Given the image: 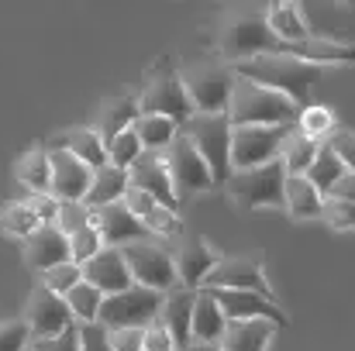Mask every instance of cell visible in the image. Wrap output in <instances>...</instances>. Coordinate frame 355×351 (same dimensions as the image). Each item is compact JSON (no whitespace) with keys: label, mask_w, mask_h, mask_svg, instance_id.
<instances>
[{"label":"cell","mask_w":355,"mask_h":351,"mask_svg":"<svg viewBox=\"0 0 355 351\" xmlns=\"http://www.w3.org/2000/svg\"><path fill=\"white\" fill-rule=\"evenodd\" d=\"M293 127H232V172H245V169H259L266 162L279 159V148L286 141Z\"/></svg>","instance_id":"cell-11"},{"label":"cell","mask_w":355,"mask_h":351,"mask_svg":"<svg viewBox=\"0 0 355 351\" xmlns=\"http://www.w3.org/2000/svg\"><path fill=\"white\" fill-rule=\"evenodd\" d=\"M45 152H69L73 159H80L83 165L90 169H101L107 165V152H104V141L94 127H73V131H59L55 138L45 141Z\"/></svg>","instance_id":"cell-22"},{"label":"cell","mask_w":355,"mask_h":351,"mask_svg":"<svg viewBox=\"0 0 355 351\" xmlns=\"http://www.w3.org/2000/svg\"><path fill=\"white\" fill-rule=\"evenodd\" d=\"M14 176H17V183H21L31 197H35V193H49L52 165H49V152H45V145H42V148H28V152L17 159Z\"/></svg>","instance_id":"cell-30"},{"label":"cell","mask_w":355,"mask_h":351,"mask_svg":"<svg viewBox=\"0 0 355 351\" xmlns=\"http://www.w3.org/2000/svg\"><path fill=\"white\" fill-rule=\"evenodd\" d=\"M138 97H114V100H107L101 111H97V124H94V131L101 134V141H111L114 134L121 131H131V124L138 120Z\"/></svg>","instance_id":"cell-29"},{"label":"cell","mask_w":355,"mask_h":351,"mask_svg":"<svg viewBox=\"0 0 355 351\" xmlns=\"http://www.w3.org/2000/svg\"><path fill=\"white\" fill-rule=\"evenodd\" d=\"M283 186H286V169L283 162H266L259 169H245V172H232L225 190L228 197L235 200L238 207H248V210H283Z\"/></svg>","instance_id":"cell-6"},{"label":"cell","mask_w":355,"mask_h":351,"mask_svg":"<svg viewBox=\"0 0 355 351\" xmlns=\"http://www.w3.org/2000/svg\"><path fill=\"white\" fill-rule=\"evenodd\" d=\"M104 248V237L97 228H80L76 234H69V258H73V265H87L97 251Z\"/></svg>","instance_id":"cell-39"},{"label":"cell","mask_w":355,"mask_h":351,"mask_svg":"<svg viewBox=\"0 0 355 351\" xmlns=\"http://www.w3.org/2000/svg\"><path fill=\"white\" fill-rule=\"evenodd\" d=\"M49 165H52L49 193L59 204H83V197L90 190V179H94V169L83 165L80 159H73L69 152H49Z\"/></svg>","instance_id":"cell-17"},{"label":"cell","mask_w":355,"mask_h":351,"mask_svg":"<svg viewBox=\"0 0 355 351\" xmlns=\"http://www.w3.org/2000/svg\"><path fill=\"white\" fill-rule=\"evenodd\" d=\"M180 351H221L218 345H187V348H180Z\"/></svg>","instance_id":"cell-50"},{"label":"cell","mask_w":355,"mask_h":351,"mask_svg":"<svg viewBox=\"0 0 355 351\" xmlns=\"http://www.w3.org/2000/svg\"><path fill=\"white\" fill-rule=\"evenodd\" d=\"M232 69H235V76H241V80H252V83H259L266 90L283 93L297 107H307L311 104V90H314V83L324 73V69L307 66V62H300L293 55H255V59L235 62Z\"/></svg>","instance_id":"cell-2"},{"label":"cell","mask_w":355,"mask_h":351,"mask_svg":"<svg viewBox=\"0 0 355 351\" xmlns=\"http://www.w3.org/2000/svg\"><path fill=\"white\" fill-rule=\"evenodd\" d=\"M183 90L197 114H228L232 90H235V69L221 59H197L183 66L180 73Z\"/></svg>","instance_id":"cell-4"},{"label":"cell","mask_w":355,"mask_h":351,"mask_svg":"<svg viewBox=\"0 0 355 351\" xmlns=\"http://www.w3.org/2000/svg\"><path fill=\"white\" fill-rule=\"evenodd\" d=\"M204 289H238V293H259L266 300H276V293L269 289L266 269L255 258H228V255H221V262L204 279Z\"/></svg>","instance_id":"cell-12"},{"label":"cell","mask_w":355,"mask_h":351,"mask_svg":"<svg viewBox=\"0 0 355 351\" xmlns=\"http://www.w3.org/2000/svg\"><path fill=\"white\" fill-rule=\"evenodd\" d=\"M28 351H35V348H31V345H28Z\"/></svg>","instance_id":"cell-51"},{"label":"cell","mask_w":355,"mask_h":351,"mask_svg":"<svg viewBox=\"0 0 355 351\" xmlns=\"http://www.w3.org/2000/svg\"><path fill=\"white\" fill-rule=\"evenodd\" d=\"M321 221H324L331 231H355V204H345V200H328V197H324Z\"/></svg>","instance_id":"cell-40"},{"label":"cell","mask_w":355,"mask_h":351,"mask_svg":"<svg viewBox=\"0 0 355 351\" xmlns=\"http://www.w3.org/2000/svg\"><path fill=\"white\" fill-rule=\"evenodd\" d=\"M228 327V317L221 314V307L214 303V296L207 289H197L193 300V317H190V341L193 345H218L221 334Z\"/></svg>","instance_id":"cell-25"},{"label":"cell","mask_w":355,"mask_h":351,"mask_svg":"<svg viewBox=\"0 0 355 351\" xmlns=\"http://www.w3.org/2000/svg\"><path fill=\"white\" fill-rule=\"evenodd\" d=\"M76 331H80V351H111L107 327H101V324H76Z\"/></svg>","instance_id":"cell-44"},{"label":"cell","mask_w":355,"mask_h":351,"mask_svg":"<svg viewBox=\"0 0 355 351\" xmlns=\"http://www.w3.org/2000/svg\"><path fill=\"white\" fill-rule=\"evenodd\" d=\"M124 190H128V172L114 169V165H101V169H94V179H90V190H87L83 204L90 210L111 207V204H121Z\"/></svg>","instance_id":"cell-28"},{"label":"cell","mask_w":355,"mask_h":351,"mask_svg":"<svg viewBox=\"0 0 355 351\" xmlns=\"http://www.w3.org/2000/svg\"><path fill=\"white\" fill-rule=\"evenodd\" d=\"M24 204L31 207V214L38 217V224H55V217H59V200H55L52 193H35V197H28Z\"/></svg>","instance_id":"cell-45"},{"label":"cell","mask_w":355,"mask_h":351,"mask_svg":"<svg viewBox=\"0 0 355 351\" xmlns=\"http://www.w3.org/2000/svg\"><path fill=\"white\" fill-rule=\"evenodd\" d=\"M38 228H42V224H38V217L31 214V207H28L24 200H14V204H7V207L0 210V231L17 237V241H24L28 234H35Z\"/></svg>","instance_id":"cell-36"},{"label":"cell","mask_w":355,"mask_h":351,"mask_svg":"<svg viewBox=\"0 0 355 351\" xmlns=\"http://www.w3.org/2000/svg\"><path fill=\"white\" fill-rule=\"evenodd\" d=\"M162 303H166V293H155V289H145V286H128L124 293L104 296L97 324L107 327V331H124V327L145 331L148 324L159 321Z\"/></svg>","instance_id":"cell-7"},{"label":"cell","mask_w":355,"mask_h":351,"mask_svg":"<svg viewBox=\"0 0 355 351\" xmlns=\"http://www.w3.org/2000/svg\"><path fill=\"white\" fill-rule=\"evenodd\" d=\"M90 224V207L87 204H59V217H55V228L66 234H76L80 228Z\"/></svg>","instance_id":"cell-42"},{"label":"cell","mask_w":355,"mask_h":351,"mask_svg":"<svg viewBox=\"0 0 355 351\" xmlns=\"http://www.w3.org/2000/svg\"><path fill=\"white\" fill-rule=\"evenodd\" d=\"M321 145H324V141H311V138L290 131L286 141H283V148H279V162H283L286 176H307V169L314 165Z\"/></svg>","instance_id":"cell-32"},{"label":"cell","mask_w":355,"mask_h":351,"mask_svg":"<svg viewBox=\"0 0 355 351\" xmlns=\"http://www.w3.org/2000/svg\"><path fill=\"white\" fill-rule=\"evenodd\" d=\"M321 207H324V193H318L307 176H286V186H283V210L293 217V221H314L321 217Z\"/></svg>","instance_id":"cell-27"},{"label":"cell","mask_w":355,"mask_h":351,"mask_svg":"<svg viewBox=\"0 0 355 351\" xmlns=\"http://www.w3.org/2000/svg\"><path fill=\"white\" fill-rule=\"evenodd\" d=\"M141 351H176V345H173L169 331L155 321V324H148V327L141 331Z\"/></svg>","instance_id":"cell-46"},{"label":"cell","mask_w":355,"mask_h":351,"mask_svg":"<svg viewBox=\"0 0 355 351\" xmlns=\"http://www.w3.org/2000/svg\"><path fill=\"white\" fill-rule=\"evenodd\" d=\"M279 327L269 321H235L225 327L218 348L221 351H266Z\"/></svg>","instance_id":"cell-26"},{"label":"cell","mask_w":355,"mask_h":351,"mask_svg":"<svg viewBox=\"0 0 355 351\" xmlns=\"http://www.w3.org/2000/svg\"><path fill=\"white\" fill-rule=\"evenodd\" d=\"M62 300H66V307H69V314H73L76 324H97L101 303H104V293L101 289H94L90 282H76Z\"/></svg>","instance_id":"cell-33"},{"label":"cell","mask_w":355,"mask_h":351,"mask_svg":"<svg viewBox=\"0 0 355 351\" xmlns=\"http://www.w3.org/2000/svg\"><path fill=\"white\" fill-rule=\"evenodd\" d=\"M35 351H80V331L76 324L69 331H62L59 338H49V341H31Z\"/></svg>","instance_id":"cell-47"},{"label":"cell","mask_w":355,"mask_h":351,"mask_svg":"<svg viewBox=\"0 0 355 351\" xmlns=\"http://www.w3.org/2000/svg\"><path fill=\"white\" fill-rule=\"evenodd\" d=\"M162 159H166L169 183H173V193H176L180 204L190 200L193 193H207V190H214V176H211L207 162L197 155V148L190 145V138H187L183 131L169 141V148L162 152Z\"/></svg>","instance_id":"cell-10"},{"label":"cell","mask_w":355,"mask_h":351,"mask_svg":"<svg viewBox=\"0 0 355 351\" xmlns=\"http://www.w3.org/2000/svg\"><path fill=\"white\" fill-rule=\"evenodd\" d=\"M335 127H338V124H335L331 107H321V104H307V107H300L297 124H293V131L304 134V138H311V141H328V134H331Z\"/></svg>","instance_id":"cell-34"},{"label":"cell","mask_w":355,"mask_h":351,"mask_svg":"<svg viewBox=\"0 0 355 351\" xmlns=\"http://www.w3.org/2000/svg\"><path fill=\"white\" fill-rule=\"evenodd\" d=\"M328 200H345V204H355V176L352 172H345L328 193H324Z\"/></svg>","instance_id":"cell-49"},{"label":"cell","mask_w":355,"mask_h":351,"mask_svg":"<svg viewBox=\"0 0 355 351\" xmlns=\"http://www.w3.org/2000/svg\"><path fill=\"white\" fill-rule=\"evenodd\" d=\"M342 176H345V165L338 162V155H335L328 145H321V148H318L314 165L307 169V183H311L318 193H328V190H331Z\"/></svg>","instance_id":"cell-35"},{"label":"cell","mask_w":355,"mask_h":351,"mask_svg":"<svg viewBox=\"0 0 355 351\" xmlns=\"http://www.w3.org/2000/svg\"><path fill=\"white\" fill-rule=\"evenodd\" d=\"M90 228L101 231L104 248H124V244H131V241H155L135 214L124 210V204H111V207L90 210Z\"/></svg>","instance_id":"cell-18"},{"label":"cell","mask_w":355,"mask_h":351,"mask_svg":"<svg viewBox=\"0 0 355 351\" xmlns=\"http://www.w3.org/2000/svg\"><path fill=\"white\" fill-rule=\"evenodd\" d=\"M193 300H197V293H190V289H183V286H176V289H169V293H166V303H162L159 324L169 331V338H173L176 351L187 348V345H193V341H190V317H193Z\"/></svg>","instance_id":"cell-23"},{"label":"cell","mask_w":355,"mask_h":351,"mask_svg":"<svg viewBox=\"0 0 355 351\" xmlns=\"http://www.w3.org/2000/svg\"><path fill=\"white\" fill-rule=\"evenodd\" d=\"M180 131L190 138L197 155L207 162L214 186H225L232 176V120L228 114H193Z\"/></svg>","instance_id":"cell-5"},{"label":"cell","mask_w":355,"mask_h":351,"mask_svg":"<svg viewBox=\"0 0 355 351\" xmlns=\"http://www.w3.org/2000/svg\"><path fill=\"white\" fill-rule=\"evenodd\" d=\"M173 262H176L180 286L197 293V289H204V279L211 276V269L221 262V251L207 237H200V234H183L180 248L173 251Z\"/></svg>","instance_id":"cell-14"},{"label":"cell","mask_w":355,"mask_h":351,"mask_svg":"<svg viewBox=\"0 0 355 351\" xmlns=\"http://www.w3.org/2000/svg\"><path fill=\"white\" fill-rule=\"evenodd\" d=\"M262 17H266L269 31H272L279 42H286V45H297V42H304V38L314 35L311 24H307V17H304V7H300V3H290V0L266 3V7H262Z\"/></svg>","instance_id":"cell-24"},{"label":"cell","mask_w":355,"mask_h":351,"mask_svg":"<svg viewBox=\"0 0 355 351\" xmlns=\"http://www.w3.org/2000/svg\"><path fill=\"white\" fill-rule=\"evenodd\" d=\"M286 55L307 62V66H318V69H328V66H355V45L349 42H335V38H324V35H311L297 45H286Z\"/></svg>","instance_id":"cell-21"},{"label":"cell","mask_w":355,"mask_h":351,"mask_svg":"<svg viewBox=\"0 0 355 351\" xmlns=\"http://www.w3.org/2000/svg\"><path fill=\"white\" fill-rule=\"evenodd\" d=\"M138 111H141V114L169 117V120H176L180 127L197 114L193 104H190V97H187V90H183L180 73H176L169 62H162L159 69L148 73L145 90L138 93Z\"/></svg>","instance_id":"cell-8"},{"label":"cell","mask_w":355,"mask_h":351,"mask_svg":"<svg viewBox=\"0 0 355 351\" xmlns=\"http://www.w3.org/2000/svg\"><path fill=\"white\" fill-rule=\"evenodd\" d=\"M31 334L24 321H0V351H28Z\"/></svg>","instance_id":"cell-43"},{"label":"cell","mask_w":355,"mask_h":351,"mask_svg":"<svg viewBox=\"0 0 355 351\" xmlns=\"http://www.w3.org/2000/svg\"><path fill=\"white\" fill-rule=\"evenodd\" d=\"M214 45H218L221 62H228V66L255 59V55H286V42H279L269 31L262 7H232L218 24Z\"/></svg>","instance_id":"cell-1"},{"label":"cell","mask_w":355,"mask_h":351,"mask_svg":"<svg viewBox=\"0 0 355 351\" xmlns=\"http://www.w3.org/2000/svg\"><path fill=\"white\" fill-rule=\"evenodd\" d=\"M24 324H28V334L31 341H49V338H59L62 331H69L76 321L66 307L62 296L35 286L31 296H28V314H24Z\"/></svg>","instance_id":"cell-13"},{"label":"cell","mask_w":355,"mask_h":351,"mask_svg":"<svg viewBox=\"0 0 355 351\" xmlns=\"http://www.w3.org/2000/svg\"><path fill=\"white\" fill-rule=\"evenodd\" d=\"M21 244H24V265L31 272H38V276L55 269V265H62V262H73L69 258V237L59 231L55 224H42L35 234H28Z\"/></svg>","instance_id":"cell-19"},{"label":"cell","mask_w":355,"mask_h":351,"mask_svg":"<svg viewBox=\"0 0 355 351\" xmlns=\"http://www.w3.org/2000/svg\"><path fill=\"white\" fill-rule=\"evenodd\" d=\"M111 351H141V331L138 327H124V331H107Z\"/></svg>","instance_id":"cell-48"},{"label":"cell","mask_w":355,"mask_h":351,"mask_svg":"<svg viewBox=\"0 0 355 351\" xmlns=\"http://www.w3.org/2000/svg\"><path fill=\"white\" fill-rule=\"evenodd\" d=\"M76 282H83V272L73 262H62V265H55V269H49V272L38 276V286L49 289V293H55V296H66Z\"/></svg>","instance_id":"cell-38"},{"label":"cell","mask_w":355,"mask_h":351,"mask_svg":"<svg viewBox=\"0 0 355 351\" xmlns=\"http://www.w3.org/2000/svg\"><path fill=\"white\" fill-rule=\"evenodd\" d=\"M324 145L338 155V162L345 165V172L355 176V131H349V127H335V131L328 134Z\"/></svg>","instance_id":"cell-41"},{"label":"cell","mask_w":355,"mask_h":351,"mask_svg":"<svg viewBox=\"0 0 355 351\" xmlns=\"http://www.w3.org/2000/svg\"><path fill=\"white\" fill-rule=\"evenodd\" d=\"M131 131H135V138L141 141L145 152H166L169 141L180 134V124L159 114H138V120L131 124Z\"/></svg>","instance_id":"cell-31"},{"label":"cell","mask_w":355,"mask_h":351,"mask_svg":"<svg viewBox=\"0 0 355 351\" xmlns=\"http://www.w3.org/2000/svg\"><path fill=\"white\" fill-rule=\"evenodd\" d=\"M128 186L148 193L155 204H162L166 210H176L180 214V200L173 193V183H169V169H166L162 152H141L138 162L128 169Z\"/></svg>","instance_id":"cell-16"},{"label":"cell","mask_w":355,"mask_h":351,"mask_svg":"<svg viewBox=\"0 0 355 351\" xmlns=\"http://www.w3.org/2000/svg\"><path fill=\"white\" fill-rule=\"evenodd\" d=\"M214 296V303L221 307V314L228 317V324L235 321H269L276 327H286V314L276 300H266L259 293H238V289H207Z\"/></svg>","instance_id":"cell-15"},{"label":"cell","mask_w":355,"mask_h":351,"mask_svg":"<svg viewBox=\"0 0 355 351\" xmlns=\"http://www.w3.org/2000/svg\"><path fill=\"white\" fill-rule=\"evenodd\" d=\"M80 272H83V282H90L104 296H114V293H124L128 286H135L121 248H101L87 265H80Z\"/></svg>","instance_id":"cell-20"},{"label":"cell","mask_w":355,"mask_h":351,"mask_svg":"<svg viewBox=\"0 0 355 351\" xmlns=\"http://www.w3.org/2000/svg\"><path fill=\"white\" fill-rule=\"evenodd\" d=\"M300 107L293 100H286L276 90H266L252 80L235 76V90H232V104H228V120L232 127H293Z\"/></svg>","instance_id":"cell-3"},{"label":"cell","mask_w":355,"mask_h":351,"mask_svg":"<svg viewBox=\"0 0 355 351\" xmlns=\"http://www.w3.org/2000/svg\"><path fill=\"white\" fill-rule=\"evenodd\" d=\"M124 255V265L131 272V282L135 286H145V289H155V293H169L180 286L176 279V262H173V251L159 241H131L121 248Z\"/></svg>","instance_id":"cell-9"},{"label":"cell","mask_w":355,"mask_h":351,"mask_svg":"<svg viewBox=\"0 0 355 351\" xmlns=\"http://www.w3.org/2000/svg\"><path fill=\"white\" fill-rule=\"evenodd\" d=\"M104 152H107V165L128 172V169L138 162V155H141L145 148H141V141L135 138V131H121V134H114L111 141H104Z\"/></svg>","instance_id":"cell-37"}]
</instances>
